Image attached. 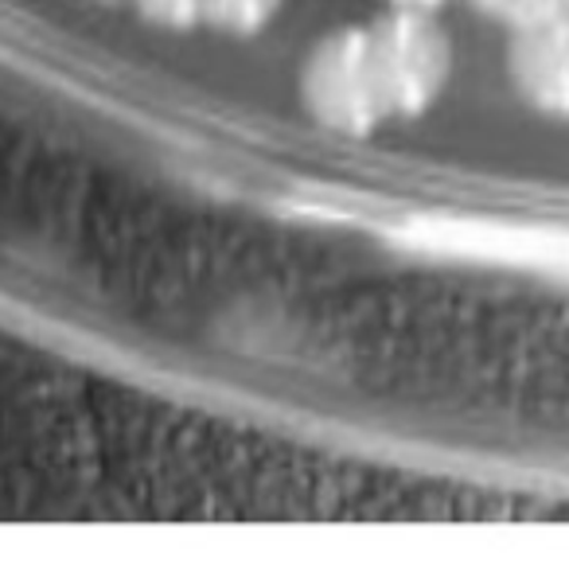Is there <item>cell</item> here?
<instances>
[{"label":"cell","instance_id":"1","mask_svg":"<svg viewBox=\"0 0 569 569\" xmlns=\"http://www.w3.org/2000/svg\"><path fill=\"white\" fill-rule=\"evenodd\" d=\"M367 51L387 118H421L452 74V40L433 12L390 9L367 24Z\"/></svg>","mask_w":569,"mask_h":569},{"label":"cell","instance_id":"2","mask_svg":"<svg viewBox=\"0 0 569 569\" xmlns=\"http://www.w3.org/2000/svg\"><path fill=\"white\" fill-rule=\"evenodd\" d=\"M301 98L305 110L332 133L367 137L387 121L371 79L367 28H340L317 43L301 74Z\"/></svg>","mask_w":569,"mask_h":569},{"label":"cell","instance_id":"3","mask_svg":"<svg viewBox=\"0 0 569 569\" xmlns=\"http://www.w3.org/2000/svg\"><path fill=\"white\" fill-rule=\"evenodd\" d=\"M507 74L542 118H569V17L511 36Z\"/></svg>","mask_w":569,"mask_h":569},{"label":"cell","instance_id":"4","mask_svg":"<svg viewBox=\"0 0 569 569\" xmlns=\"http://www.w3.org/2000/svg\"><path fill=\"white\" fill-rule=\"evenodd\" d=\"M468 4H472L480 17L511 28V32L542 28V24H550V20H561L569 9V0H468Z\"/></svg>","mask_w":569,"mask_h":569},{"label":"cell","instance_id":"5","mask_svg":"<svg viewBox=\"0 0 569 569\" xmlns=\"http://www.w3.org/2000/svg\"><path fill=\"white\" fill-rule=\"evenodd\" d=\"M281 0H203V24L219 32L250 36L277 17Z\"/></svg>","mask_w":569,"mask_h":569},{"label":"cell","instance_id":"6","mask_svg":"<svg viewBox=\"0 0 569 569\" xmlns=\"http://www.w3.org/2000/svg\"><path fill=\"white\" fill-rule=\"evenodd\" d=\"M137 9L149 24L172 28V32L203 24V0H137Z\"/></svg>","mask_w":569,"mask_h":569},{"label":"cell","instance_id":"7","mask_svg":"<svg viewBox=\"0 0 569 569\" xmlns=\"http://www.w3.org/2000/svg\"><path fill=\"white\" fill-rule=\"evenodd\" d=\"M390 9H406V12H437L445 9L449 0H387Z\"/></svg>","mask_w":569,"mask_h":569},{"label":"cell","instance_id":"8","mask_svg":"<svg viewBox=\"0 0 569 569\" xmlns=\"http://www.w3.org/2000/svg\"><path fill=\"white\" fill-rule=\"evenodd\" d=\"M566 17H569V9H566Z\"/></svg>","mask_w":569,"mask_h":569}]
</instances>
